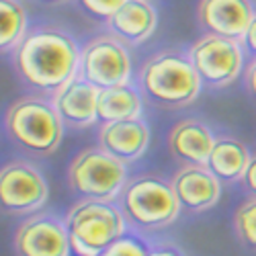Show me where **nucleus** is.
Segmentation results:
<instances>
[{
  "mask_svg": "<svg viewBox=\"0 0 256 256\" xmlns=\"http://www.w3.org/2000/svg\"><path fill=\"white\" fill-rule=\"evenodd\" d=\"M186 52L207 88H228L242 74L244 48L240 41L205 33Z\"/></svg>",
  "mask_w": 256,
  "mask_h": 256,
  "instance_id": "8",
  "label": "nucleus"
},
{
  "mask_svg": "<svg viewBox=\"0 0 256 256\" xmlns=\"http://www.w3.org/2000/svg\"><path fill=\"white\" fill-rule=\"evenodd\" d=\"M78 76L96 88H113L130 84L132 58L123 41L111 33L94 35L80 52Z\"/></svg>",
  "mask_w": 256,
  "mask_h": 256,
  "instance_id": "7",
  "label": "nucleus"
},
{
  "mask_svg": "<svg viewBox=\"0 0 256 256\" xmlns=\"http://www.w3.org/2000/svg\"><path fill=\"white\" fill-rule=\"evenodd\" d=\"M52 2H60V0H52Z\"/></svg>",
  "mask_w": 256,
  "mask_h": 256,
  "instance_id": "27",
  "label": "nucleus"
},
{
  "mask_svg": "<svg viewBox=\"0 0 256 256\" xmlns=\"http://www.w3.org/2000/svg\"><path fill=\"white\" fill-rule=\"evenodd\" d=\"M80 48L62 27L39 25L27 29L12 52V66L27 88L44 96H56L78 76Z\"/></svg>",
  "mask_w": 256,
  "mask_h": 256,
  "instance_id": "1",
  "label": "nucleus"
},
{
  "mask_svg": "<svg viewBox=\"0 0 256 256\" xmlns=\"http://www.w3.org/2000/svg\"><path fill=\"white\" fill-rule=\"evenodd\" d=\"M254 16L252 0H199L197 18L207 35L242 41Z\"/></svg>",
  "mask_w": 256,
  "mask_h": 256,
  "instance_id": "11",
  "label": "nucleus"
},
{
  "mask_svg": "<svg viewBox=\"0 0 256 256\" xmlns=\"http://www.w3.org/2000/svg\"><path fill=\"white\" fill-rule=\"evenodd\" d=\"M127 0H78V4L82 6V10L90 14L92 18H98V20H109Z\"/></svg>",
  "mask_w": 256,
  "mask_h": 256,
  "instance_id": "22",
  "label": "nucleus"
},
{
  "mask_svg": "<svg viewBox=\"0 0 256 256\" xmlns=\"http://www.w3.org/2000/svg\"><path fill=\"white\" fill-rule=\"evenodd\" d=\"M244 78H246V88H248V92L256 98V60H252V64L246 68Z\"/></svg>",
  "mask_w": 256,
  "mask_h": 256,
  "instance_id": "26",
  "label": "nucleus"
},
{
  "mask_svg": "<svg viewBox=\"0 0 256 256\" xmlns=\"http://www.w3.org/2000/svg\"><path fill=\"white\" fill-rule=\"evenodd\" d=\"M240 182H242V186L246 188V193L250 197H256V152L252 154L250 164H248V168H246V172H244Z\"/></svg>",
  "mask_w": 256,
  "mask_h": 256,
  "instance_id": "23",
  "label": "nucleus"
},
{
  "mask_svg": "<svg viewBox=\"0 0 256 256\" xmlns=\"http://www.w3.org/2000/svg\"><path fill=\"white\" fill-rule=\"evenodd\" d=\"M16 256H70L66 222L54 213H33L14 234Z\"/></svg>",
  "mask_w": 256,
  "mask_h": 256,
  "instance_id": "10",
  "label": "nucleus"
},
{
  "mask_svg": "<svg viewBox=\"0 0 256 256\" xmlns=\"http://www.w3.org/2000/svg\"><path fill=\"white\" fill-rule=\"evenodd\" d=\"M98 92L100 88L76 76L56 96H52L64 127L86 130L94 125L98 121Z\"/></svg>",
  "mask_w": 256,
  "mask_h": 256,
  "instance_id": "12",
  "label": "nucleus"
},
{
  "mask_svg": "<svg viewBox=\"0 0 256 256\" xmlns=\"http://www.w3.org/2000/svg\"><path fill=\"white\" fill-rule=\"evenodd\" d=\"M158 25L156 8L150 0H127V2L106 20L109 33L125 46H140L148 41Z\"/></svg>",
  "mask_w": 256,
  "mask_h": 256,
  "instance_id": "16",
  "label": "nucleus"
},
{
  "mask_svg": "<svg viewBox=\"0 0 256 256\" xmlns=\"http://www.w3.org/2000/svg\"><path fill=\"white\" fill-rule=\"evenodd\" d=\"M8 138L27 154L52 156L64 138V123L54 100L44 94H25L10 102L4 115Z\"/></svg>",
  "mask_w": 256,
  "mask_h": 256,
  "instance_id": "3",
  "label": "nucleus"
},
{
  "mask_svg": "<svg viewBox=\"0 0 256 256\" xmlns=\"http://www.w3.org/2000/svg\"><path fill=\"white\" fill-rule=\"evenodd\" d=\"M48 197V182L31 162L12 160L0 168V211L6 216L39 213Z\"/></svg>",
  "mask_w": 256,
  "mask_h": 256,
  "instance_id": "9",
  "label": "nucleus"
},
{
  "mask_svg": "<svg viewBox=\"0 0 256 256\" xmlns=\"http://www.w3.org/2000/svg\"><path fill=\"white\" fill-rule=\"evenodd\" d=\"M125 224L140 232H156L172 226L180 216V203L166 178L140 174L125 182L117 199Z\"/></svg>",
  "mask_w": 256,
  "mask_h": 256,
  "instance_id": "4",
  "label": "nucleus"
},
{
  "mask_svg": "<svg viewBox=\"0 0 256 256\" xmlns=\"http://www.w3.org/2000/svg\"><path fill=\"white\" fill-rule=\"evenodd\" d=\"M216 136L199 119H182L168 134V150L182 166H207Z\"/></svg>",
  "mask_w": 256,
  "mask_h": 256,
  "instance_id": "15",
  "label": "nucleus"
},
{
  "mask_svg": "<svg viewBox=\"0 0 256 256\" xmlns=\"http://www.w3.org/2000/svg\"><path fill=\"white\" fill-rule=\"evenodd\" d=\"M142 115V92L132 86L102 88L98 92V121L100 123H115L127 119H140Z\"/></svg>",
  "mask_w": 256,
  "mask_h": 256,
  "instance_id": "18",
  "label": "nucleus"
},
{
  "mask_svg": "<svg viewBox=\"0 0 256 256\" xmlns=\"http://www.w3.org/2000/svg\"><path fill=\"white\" fill-rule=\"evenodd\" d=\"M203 82L184 50H162L138 74V90L160 109H182L197 100Z\"/></svg>",
  "mask_w": 256,
  "mask_h": 256,
  "instance_id": "2",
  "label": "nucleus"
},
{
  "mask_svg": "<svg viewBox=\"0 0 256 256\" xmlns=\"http://www.w3.org/2000/svg\"><path fill=\"white\" fill-rule=\"evenodd\" d=\"M234 232L236 238L256 252V197H248L234 211Z\"/></svg>",
  "mask_w": 256,
  "mask_h": 256,
  "instance_id": "20",
  "label": "nucleus"
},
{
  "mask_svg": "<svg viewBox=\"0 0 256 256\" xmlns=\"http://www.w3.org/2000/svg\"><path fill=\"white\" fill-rule=\"evenodd\" d=\"M150 248H148L140 238L136 236H123L115 240L109 248H106L100 256H148Z\"/></svg>",
  "mask_w": 256,
  "mask_h": 256,
  "instance_id": "21",
  "label": "nucleus"
},
{
  "mask_svg": "<svg viewBox=\"0 0 256 256\" xmlns=\"http://www.w3.org/2000/svg\"><path fill=\"white\" fill-rule=\"evenodd\" d=\"M182 209L201 213L216 207L222 199V182L207 166H182L170 180Z\"/></svg>",
  "mask_w": 256,
  "mask_h": 256,
  "instance_id": "13",
  "label": "nucleus"
},
{
  "mask_svg": "<svg viewBox=\"0 0 256 256\" xmlns=\"http://www.w3.org/2000/svg\"><path fill=\"white\" fill-rule=\"evenodd\" d=\"M250 158H252V152L242 140L234 136H218L207 160V168L222 184L238 182L246 172Z\"/></svg>",
  "mask_w": 256,
  "mask_h": 256,
  "instance_id": "17",
  "label": "nucleus"
},
{
  "mask_svg": "<svg viewBox=\"0 0 256 256\" xmlns=\"http://www.w3.org/2000/svg\"><path fill=\"white\" fill-rule=\"evenodd\" d=\"M125 182V164L106 154L100 146L78 152L68 168V184L82 199L115 203Z\"/></svg>",
  "mask_w": 256,
  "mask_h": 256,
  "instance_id": "6",
  "label": "nucleus"
},
{
  "mask_svg": "<svg viewBox=\"0 0 256 256\" xmlns=\"http://www.w3.org/2000/svg\"><path fill=\"white\" fill-rule=\"evenodd\" d=\"M242 48L256 60V12H254V16H252V20H250V27H248V31L244 33V37H242Z\"/></svg>",
  "mask_w": 256,
  "mask_h": 256,
  "instance_id": "24",
  "label": "nucleus"
},
{
  "mask_svg": "<svg viewBox=\"0 0 256 256\" xmlns=\"http://www.w3.org/2000/svg\"><path fill=\"white\" fill-rule=\"evenodd\" d=\"M70 246L76 256H100L125 234V218L117 203L82 199L66 213Z\"/></svg>",
  "mask_w": 256,
  "mask_h": 256,
  "instance_id": "5",
  "label": "nucleus"
},
{
  "mask_svg": "<svg viewBox=\"0 0 256 256\" xmlns=\"http://www.w3.org/2000/svg\"><path fill=\"white\" fill-rule=\"evenodd\" d=\"M98 146L123 164L136 162L150 146V127L142 121V117L102 123L98 132Z\"/></svg>",
  "mask_w": 256,
  "mask_h": 256,
  "instance_id": "14",
  "label": "nucleus"
},
{
  "mask_svg": "<svg viewBox=\"0 0 256 256\" xmlns=\"http://www.w3.org/2000/svg\"><path fill=\"white\" fill-rule=\"evenodd\" d=\"M27 33V10L20 0H0V56L12 54Z\"/></svg>",
  "mask_w": 256,
  "mask_h": 256,
  "instance_id": "19",
  "label": "nucleus"
},
{
  "mask_svg": "<svg viewBox=\"0 0 256 256\" xmlns=\"http://www.w3.org/2000/svg\"><path fill=\"white\" fill-rule=\"evenodd\" d=\"M148 256H184L176 246L172 244H162V246H156L148 252Z\"/></svg>",
  "mask_w": 256,
  "mask_h": 256,
  "instance_id": "25",
  "label": "nucleus"
}]
</instances>
